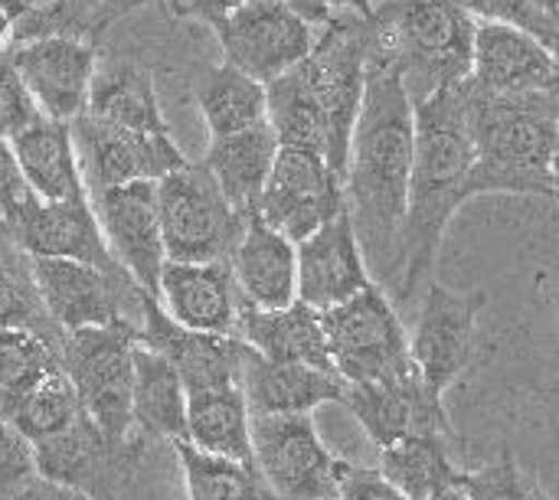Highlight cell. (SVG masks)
Instances as JSON below:
<instances>
[{
	"instance_id": "obj_28",
	"label": "cell",
	"mask_w": 559,
	"mask_h": 500,
	"mask_svg": "<svg viewBox=\"0 0 559 500\" xmlns=\"http://www.w3.org/2000/svg\"><path fill=\"white\" fill-rule=\"evenodd\" d=\"M278 147L282 144H278L269 121H262L255 128H246V131H236V134L210 138L203 164L210 167V174L223 187L226 200L242 216L259 213V203H262L269 174L275 167Z\"/></svg>"
},
{
	"instance_id": "obj_25",
	"label": "cell",
	"mask_w": 559,
	"mask_h": 500,
	"mask_svg": "<svg viewBox=\"0 0 559 500\" xmlns=\"http://www.w3.org/2000/svg\"><path fill=\"white\" fill-rule=\"evenodd\" d=\"M242 393L252 416H298L328 403H344L347 383L308 364H282L249 347L242 367Z\"/></svg>"
},
{
	"instance_id": "obj_3",
	"label": "cell",
	"mask_w": 559,
	"mask_h": 500,
	"mask_svg": "<svg viewBox=\"0 0 559 500\" xmlns=\"http://www.w3.org/2000/svg\"><path fill=\"white\" fill-rule=\"evenodd\" d=\"M468 124L475 138L472 197L518 193L554 197V157L559 138V98L547 92L491 95L465 82Z\"/></svg>"
},
{
	"instance_id": "obj_39",
	"label": "cell",
	"mask_w": 559,
	"mask_h": 500,
	"mask_svg": "<svg viewBox=\"0 0 559 500\" xmlns=\"http://www.w3.org/2000/svg\"><path fill=\"white\" fill-rule=\"evenodd\" d=\"M79 416H82L79 393H75L72 380L66 377V370H56L39 386H33L26 393V400L13 409L10 422L36 445V442H46V439L66 432Z\"/></svg>"
},
{
	"instance_id": "obj_24",
	"label": "cell",
	"mask_w": 559,
	"mask_h": 500,
	"mask_svg": "<svg viewBox=\"0 0 559 500\" xmlns=\"http://www.w3.org/2000/svg\"><path fill=\"white\" fill-rule=\"evenodd\" d=\"M242 301L255 308H288L298 301V246L259 213L246 219L242 239L229 255Z\"/></svg>"
},
{
	"instance_id": "obj_14",
	"label": "cell",
	"mask_w": 559,
	"mask_h": 500,
	"mask_svg": "<svg viewBox=\"0 0 559 500\" xmlns=\"http://www.w3.org/2000/svg\"><path fill=\"white\" fill-rule=\"evenodd\" d=\"M485 308V291H449L432 282L409 337L413 364L426 390L442 400L445 390L462 377L478 347V314Z\"/></svg>"
},
{
	"instance_id": "obj_19",
	"label": "cell",
	"mask_w": 559,
	"mask_h": 500,
	"mask_svg": "<svg viewBox=\"0 0 559 500\" xmlns=\"http://www.w3.org/2000/svg\"><path fill=\"white\" fill-rule=\"evenodd\" d=\"M370 285L367 255L347 210L298 242V298L305 305L331 311Z\"/></svg>"
},
{
	"instance_id": "obj_41",
	"label": "cell",
	"mask_w": 559,
	"mask_h": 500,
	"mask_svg": "<svg viewBox=\"0 0 559 500\" xmlns=\"http://www.w3.org/2000/svg\"><path fill=\"white\" fill-rule=\"evenodd\" d=\"M39 118H46V115L39 111L26 82L20 79V72L13 69V62L3 52L0 56V138L10 141L20 131H26L29 124H36Z\"/></svg>"
},
{
	"instance_id": "obj_5",
	"label": "cell",
	"mask_w": 559,
	"mask_h": 500,
	"mask_svg": "<svg viewBox=\"0 0 559 500\" xmlns=\"http://www.w3.org/2000/svg\"><path fill=\"white\" fill-rule=\"evenodd\" d=\"M328 121V164L347 177L350 138L360 118L370 69V16L341 10L318 26L311 52L295 66Z\"/></svg>"
},
{
	"instance_id": "obj_31",
	"label": "cell",
	"mask_w": 559,
	"mask_h": 500,
	"mask_svg": "<svg viewBox=\"0 0 559 500\" xmlns=\"http://www.w3.org/2000/svg\"><path fill=\"white\" fill-rule=\"evenodd\" d=\"M141 0H0L13 20V43L39 36H72L95 43L121 13Z\"/></svg>"
},
{
	"instance_id": "obj_45",
	"label": "cell",
	"mask_w": 559,
	"mask_h": 500,
	"mask_svg": "<svg viewBox=\"0 0 559 500\" xmlns=\"http://www.w3.org/2000/svg\"><path fill=\"white\" fill-rule=\"evenodd\" d=\"M334 500H409L400 488H393L377 468H364V465H344L341 472V485H337V498Z\"/></svg>"
},
{
	"instance_id": "obj_48",
	"label": "cell",
	"mask_w": 559,
	"mask_h": 500,
	"mask_svg": "<svg viewBox=\"0 0 559 500\" xmlns=\"http://www.w3.org/2000/svg\"><path fill=\"white\" fill-rule=\"evenodd\" d=\"M0 500H85L79 491L66 488V485H56L43 475H33L29 481H23L20 488L0 495Z\"/></svg>"
},
{
	"instance_id": "obj_6",
	"label": "cell",
	"mask_w": 559,
	"mask_h": 500,
	"mask_svg": "<svg viewBox=\"0 0 559 500\" xmlns=\"http://www.w3.org/2000/svg\"><path fill=\"white\" fill-rule=\"evenodd\" d=\"M141 328L134 324H105L62 334L59 364L72 380L82 413L102 429L115 445L141 436L134 429L131 390H134V347Z\"/></svg>"
},
{
	"instance_id": "obj_26",
	"label": "cell",
	"mask_w": 559,
	"mask_h": 500,
	"mask_svg": "<svg viewBox=\"0 0 559 500\" xmlns=\"http://www.w3.org/2000/svg\"><path fill=\"white\" fill-rule=\"evenodd\" d=\"M236 334L262 357L282 360V364H308L318 370H334L328 334H324V314L301 298L288 308H255L249 301H239V328ZM341 377V373H337Z\"/></svg>"
},
{
	"instance_id": "obj_38",
	"label": "cell",
	"mask_w": 559,
	"mask_h": 500,
	"mask_svg": "<svg viewBox=\"0 0 559 500\" xmlns=\"http://www.w3.org/2000/svg\"><path fill=\"white\" fill-rule=\"evenodd\" d=\"M56 370L62 364L52 341L33 331H0V416L10 419L26 393Z\"/></svg>"
},
{
	"instance_id": "obj_15",
	"label": "cell",
	"mask_w": 559,
	"mask_h": 500,
	"mask_svg": "<svg viewBox=\"0 0 559 500\" xmlns=\"http://www.w3.org/2000/svg\"><path fill=\"white\" fill-rule=\"evenodd\" d=\"M72 138L82 164L85 187L92 193L124 187L138 180H160L187 164L180 147L167 134H138L82 111L72 121Z\"/></svg>"
},
{
	"instance_id": "obj_17",
	"label": "cell",
	"mask_w": 559,
	"mask_h": 500,
	"mask_svg": "<svg viewBox=\"0 0 559 500\" xmlns=\"http://www.w3.org/2000/svg\"><path fill=\"white\" fill-rule=\"evenodd\" d=\"M92 206L115 262L147 295L157 298L160 272L167 265L160 210H157V180H138V183L98 190L92 193Z\"/></svg>"
},
{
	"instance_id": "obj_27",
	"label": "cell",
	"mask_w": 559,
	"mask_h": 500,
	"mask_svg": "<svg viewBox=\"0 0 559 500\" xmlns=\"http://www.w3.org/2000/svg\"><path fill=\"white\" fill-rule=\"evenodd\" d=\"M10 147H13L23 180L36 200L62 203V200L88 197L69 121L39 118L36 124H29L16 138H10Z\"/></svg>"
},
{
	"instance_id": "obj_36",
	"label": "cell",
	"mask_w": 559,
	"mask_h": 500,
	"mask_svg": "<svg viewBox=\"0 0 559 500\" xmlns=\"http://www.w3.org/2000/svg\"><path fill=\"white\" fill-rule=\"evenodd\" d=\"M170 449L183 472L187 500H269L272 495L255 465L210 455L190 442H174Z\"/></svg>"
},
{
	"instance_id": "obj_37",
	"label": "cell",
	"mask_w": 559,
	"mask_h": 500,
	"mask_svg": "<svg viewBox=\"0 0 559 500\" xmlns=\"http://www.w3.org/2000/svg\"><path fill=\"white\" fill-rule=\"evenodd\" d=\"M265 95H269V124L282 147H308L321 154L328 151L324 111L298 69L269 82Z\"/></svg>"
},
{
	"instance_id": "obj_46",
	"label": "cell",
	"mask_w": 559,
	"mask_h": 500,
	"mask_svg": "<svg viewBox=\"0 0 559 500\" xmlns=\"http://www.w3.org/2000/svg\"><path fill=\"white\" fill-rule=\"evenodd\" d=\"M288 7H292L298 16H305L311 26H321L324 20H331V16L341 13V10H354V13L370 16L377 3H373V0H288Z\"/></svg>"
},
{
	"instance_id": "obj_54",
	"label": "cell",
	"mask_w": 559,
	"mask_h": 500,
	"mask_svg": "<svg viewBox=\"0 0 559 500\" xmlns=\"http://www.w3.org/2000/svg\"><path fill=\"white\" fill-rule=\"evenodd\" d=\"M269 500H275V495H272V498H269Z\"/></svg>"
},
{
	"instance_id": "obj_18",
	"label": "cell",
	"mask_w": 559,
	"mask_h": 500,
	"mask_svg": "<svg viewBox=\"0 0 559 500\" xmlns=\"http://www.w3.org/2000/svg\"><path fill=\"white\" fill-rule=\"evenodd\" d=\"M141 344L164 354L177 367L187 393L213 386H242L249 344L236 334H200L180 328L154 295H147L141 305Z\"/></svg>"
},
{
	"instance_id": "obj_53",
	"label": "cell",
	"mask_w": 559,
	"mask_h": 500,
	"mask_svg": "<svg viewBox=\"0 0 559 500\" xmlns=\"http://www.w3.org/2000/svg\"><path fill=\"white\" fill-rule=\"evenodd\" d=\"M554 52H557V56H559V43H557V46H554Z\"/></svg>"
},
{
	"instance_id": "obj_13",
	"label": "cell",
	"mask_w": 559,
	"mask_h": 500,
	"mask_svg": "<svg viewBox=\"0 0 559 500\" xmlns=\"http://www.w3.org/2000/svg\"><path fill=\"white\" fill-rule=\"evenodd\" d=\"M347 210L344 177L328 164L321 151L278 147L269 174L259 216L285 233L295 246Z\"/></svg>"
},
{
	"instance_id": "obj_30",
	"label": "cell",
	"mask_w": 559,
	"mask_h": 500,
	"mask_svg": "<svg viewBox=\"0 0 559 500\" xmlns=\"http://www.w3.org/2000/svg\"><path fill=\"white\" fill-rule=\"evenodd\" d=\"M187 442L210 455L255 465L252 413L242 386H213L187 393Z\"/></svg>"
},
{
	"instance_id": "obj_8",
	"label": "cell",
	"mask_w": 559,
	"mask_h": 500,
	"mask_svg": "<svg viewBox=\"0 0 559 500\" xmlns=\"http://www.w3.org/2000/svg\"><path fill=\"white\" fill-rule=\"evenodd\" d=\"M321 314L334 370L347 386L386 383L416 373L409 334L396 314L393 298H386L380 285H370L347 305Z\"/></svg>"
},
{
	"instance_id": "obj_4",
	"label": "cell",
	"mask_w": 559,
	"mask_h": 500,
	"mask_svg": "<svg viewBox=\"0 0 559 500\" xmlns=\"http://www.w3.org/2000/svg\"><path fill=\"white\" fill-rule=\"evenodd\" d=\"M475 36L462 0H380L370 13V59L393 62L413 102L472 79Z\"/></svg>"
},
{
	"instance_id": "obj_42",
	"label": "cell",
	"mask_w": 559,
	"mask_h": 500,
	"mask_svg": "<svg viewBox=\"0 0 559 500\" xmlns=\"http://www.w3.org/2000/svg\"><path fill=\"white\" fill-rule=\"evenodd\" d=\"M468 7V13L478 23H504V26H518L531 36H537L544 43L547 36V23L540 13L537 0H462Z\"/></svg>"
},
{
	"instance_id": "obj_32",
	"label": "cell",
	"mask_w": 559,
	"mask_h": 500,
	"mask_svg": "<svg viewBox=\"0 0 559 500\" xmlns=\"http://www.w3.org/2000/svg\"><path fill=\"white\" fill-rule=\"evenodd\" d=\"M92 118L108 121L124 131L138 134H167V121L157 105L154 79L147 69L134 62H121L111 69L95 72L92 92H88V108Z\"/></svg>"
},
{
	"instance_id": "obj_23",
	"label": "cell",
	"mask_w": 559,
	"mask_h": 500,
	"mask_svg": "<svg viewBox=\"0 0 559 500\" xmlns=\"http://www.w3.org/2000/svg\"><path fill=\"white\" fill-rule=\"evenodd\" d=\"M157 301L187 331L233 337L239 328L242 295L229 262H167L160 272Z\"/></svg>"
},
{
	"instance_id": "obj_33",
	"label": "cell",
	"mask_w": 559,
	"mask_h": 500,
	"mask_svg": "<svg viewBox=\"0 0 559 500\" xmlns=\"http://www.w3.org/2000/svg\"><path fill=\"white\" fill-rule=\"evenodd\" d=\"M449 442L452 436H439V432L400 439L380 449L377 472L409 500H429L452 485H462L465 478V472L452 462Z\"/></svg>"
},
{
	"instance_id": "obj_43",
	"label": "cell",
	"mask_w": 559,
	"mask_h": 500,
	"mask_svg": "<svg viewBox=\"0 0 559 500\" xmlns=\"http://www.w3.org/2000/svg\"><path fill=\"white\" fill-rule=\"evenodd\" d=\"M33 475H39L33 442L10 419L0 416V495L20 488Z\"/></svg>"
},
{
	"instance_id": "obj_11",
	"label": "cell",
	"mask_w": 559,
	"mask_h": 500,
	"mask_svg": "<svg viewBox=\"0 0 559 500\" xmlns=\"http://www.w3.org/2000/svg\"><path fill=\"white\" fill-rule=\"evenodd\" d=\"M144 436H134L124 445H115L102 436V429L82 413L66 432L36 442V472L56 485L79 491L85 500H118L134 481L144 455Z\"/></svg>"
},
{
	"instance_id": "obj_7",
	"label": "cell",
	"mask_w": 559,
	"mask_h": 500,
	"mask_svg": "<svg viewBox=\"0 0 559 500\" xmlns=\"http://www.w3.org/2000/svg\"><path fill=\"white\" fill-rule=\"evenodd\" d=\"M157 210L167 262H229L249 219L226 200L203 160H187L157 180Z\"/></svg>"
},
{
	"instance_id": "obj_49",
	"label": "cell",
	"mask_w": 559,
	"mask_h": 500,
	"mask_svg": "<svg viewBox=\"0 0 559 500\" xmlns=\"http://www.w3.org/2000/svg\"><path fill=\"white\" fill-rule=\"evenodd\" d=\"M540 3V13H544V23H547V36H544V46H557L559 43V0H537Z\"/></svg>"
},
{
	"instance_id": "obj_22",
	"label": "cell",
	"mask_w": 559,
	"mask_h": 500,
	"mask_svg": "<svg viewBox=\"0 0 559 500\" xmlns=\"http://www.w3.org/2000/svg\"><path fill=\"white\" fill-rule=\"evenodd\" d=\"M13 233L33 259H75L108 272L121 269L105 242L92 197L62 200V203H46L33 197L23 206Z\"/></svg>"
},
{
	"instance_id": "obj_2",
	"label": "cell",
	"mask_w": 559,
	"mask_h": 500,
	"mask_svg": "<svg viewBox=\"0 0 559 500\" xmlns=\"http://www.w3.org/2000/svg\"><path fill=\"white\" fill-rule=\"evenodd\" d=\"M416 154L409 177L406 223L396 246L393 305H406L436 265V252L459 206L472 200L475 138L468 124L465 82L413 102Z\"/></svg>"
},
{
	"instance_id": "obj_10",
	"label": "cell",
	"mask_w": 559,
	"mask_h": 500,
	"mask_svg": "<svg viewBox=\"0 0 559 500\" xmlns=\"http://www.w3.org/2000/svg\"><path fill=\"white\" fill-rule=\"evenodd\" d=\"M33 275L46 314L62 334L105 324L141 328L147 291L124 269L108 272L75 259H33Z\"/></svg>"
},
{
	"instance_id": "obj_51",
	"label": "cell",
	"mask_w": 559,
	"mask_h": 500,
	"mask_svg": "<svg viewBox=\"0 0 559 500\" xmlns=\"http://www.w3.org/2000/svg\"><path fill=\"white\" fill-rule=\"evenodd\" d=\"M429 500H472V498H468L465 485H452V488H445V491L432 495V498H429Z\"/></svg>"
},
{
	"instance_id": "obj_16",
	"label": "cell",
	"mask_w": 559,
	"mask_h": 500,
	"mask_svg": "<svg viewBox=\"0 0 559 500\" xmlns=\"http://www.w3.org/2000/svg\"><path fill=\"white\" fill-rule=\"evenodd\" d=\"M7 59L46 118L72 124L88 108V92L98 72L95 43L72 36H39L10 43Z\"/></svg>"
},
{
	"instance_id": "obj_34",
	"label": "cell",
	"mask_w": 559,
	"mask_h": 500,
	"mask_svg": "<svg viewBox=\"0 0 559 500\" xmlns=\"http://www.w3.org/2000/svg\"><path fill=\"white\" fill-rule=\"evenodd\" d=\"M193 95H197L200 115L210 128V138L236 134V131L269 121L265 85L259 79L246 75L242 69H236L233 62L206 69L200 75Z\"/></svg>"
},
{
	"instance_id": "obj_35",
	"label": "cell",
	"mask_w": 559,
	"mask_h": 500,
	"mask_svg": "<svg viewBox=\"0 0 559 500\" xmlns=\"http://www.w3.org/2000/svg\"><path fill=\"white\" fill-rule=\"evenodd\" d=\"M0 331H33L56 347L62 344V331L52 324L39 298L33 255L20 246L10 226H0Z\"/></svg>"
},
{
	"instance_id": "obj_20",
	"label": "cell",
	"mask_w": 559,
	"mask_h": 500,
	"mask_svg": "<svg viewBox=\"0 0 559 500\" xmlns=\"http://www.w3.org/2000/svg\"><path fill=\"white\" fill-rule=\"evenodd\" d=\"M341 406L354 413V419L364 426V432L370 436L377 449H386L400 439L426 436V432L452 436V422L442 409V400H436L426 390L419 370L403 380L347 386Z\"/></svg>"
},
{
	"instance_id": "obj_21",
	"label": "cell",
	"mask_w": 559,
	"mask_h": 500,
	"mask_svg": "<svg viewBox=\"0 0 559 500\" xmlns=\"http://www.w3.org/2000/svg\"><path fill=\"white\" fill-rule=\"evenodd\" d=\"M472 82L491 95L547 92L559 98V56L518 26L478 23Z\"/></svg>"
},
{
	"instance_id": "obj_9",
	"label": "cell",
	"mask_w": 559,
	"mask_h": 500,
	"mask_svg": "<svg viewBox=\"0 0 559 500\" xmlns=\"http://www.w3.org/2000/svg\"><path fill=\"white\" fill-rule=\"evenodd\" d=\"M252 455L275 500H334L347 465L318 436L314 413L252 416Z\"/></svg>"
},
{
	"instance_id": "obj_55",
	"label": "cell",
	"mask_w": 559,
	"mask_h": 500,
	"mask_svg": "<svg viewBox=\"0 0 559 500\" xmlns=\"http://www.w3.org/2000/svg\"><path fill=\"white\" fill-rule=\"evenodd\" d=\"M269 498H272V495H269Z\"/></svg>"
},
{
	"instance_id": "obj_29",
	"label": "cell",
	"mask_w": 559,
	"mask_h": 500,
	"mask_svg": "<svg viewBox=\"0 0 559 500\" xmlns=\"http://www.w3.org/2000/svg\"><path fill=\"white\" fill-rule=\"evenodd\" d=\"M134 429L144 439L187 442V386L177 367L138 341L134 347V390H131Z\"/></svg>"
},
{
	"instance_id": "obj_47",
	"label": "cell",
	"mask_w": 559,
	"mask_h": 500,
	"mask_svg": "<svg viewBox=\"0 0 559 500\" xmlns=\"http://www.w3.org/2000/svg\"><path fill=\"white\" fill-rule=\"evenodd\" d=\"M246 0H170V7H174V13L177 16H187V20H203V23H210L213 29L236 10V7H242Z\"/></svg>"
},
{
	"instance_id": "obj_12",
	"label": "cell",
	"mask_w": 559,
	"mask_h": 500,
	"mask_svg": "<svg viewBox=\"0 0 559 500\" xmlns=\"http://www.w3.org/2000/svg\"><path fill=\"white\" fill-rule=\"evenodd\" d=\"M216 36L226 62L269 85L311 52L318 26L298 16L288 0H246L216 26Z\"/></svg>"
},
{
	"instance_id": "obj_50",
	"label": "cell",
	"mask_w": 559,
	"mask_h": 500,
	"mask_svg": "<svg viewBox=\"0 0 559 500\" xmlns=\"http://www.w3.org/2000/svg\"><path fill=\"white\" fill-rule=\"evenodd\" d=\"M10 39H13V20H10L7 10L0 7V56L10 49Z\"/></svg>"
},
{
	"instance_id": "obj_44",
	"label": "cell",
	"mask_w": 559,
	"mask_h": 500,
	"mask_svg": "<svg viewBox=\"0 0 559 500\" xmlns=\"http://www.w3.org/2000/svg\"><path fill=\"white\" fill-rule=\"evenodd\" d=\"M33 200V190L23 180V170L16 164V154L10 141L0 138V226H16L23 206Z\"/></svg>"
},
{
	"instance_id": "obj_40",
	"label": "cell",
	"mask_w": 559,
	"mask_h": 500,
	"mask_svg": "<svg viewBox=\"0 0 559 500\" xmlns=\"http://www.w3.org/2000/svg\"><path fill=\"white\" fill-rule=\"evenodd\" d=\"M462 485L472 500H550L527 472H521L508 459L491 462L478 472H465Z\"/></svg>"
},
{
	"instance_id": "obj_52",
	"label": "cell",
	"mask_w": 559,
	"mask_h": 500,
	"mask_svg": "<svg viewBox=\"0 0 559 500\" xmlns=\"http://www.w3.org/2000/svg\"><path fill=\"white\" fill-rule=\"evenodd\" d=\"M554 180H557V200H559V138H557V157H554Z\"/></svg>"
},
{
	"instance_id": "obj_1",
	"label": "cell",
	"mask_w": 559,
	"mask_h": 500,
	"mask_svg": "<svg viewBox=\"0 0 559 500\" xmlns=\"http://www.w3.org/2000/svg\"><path fill=\"white\" fill-rule=\"evenodd\" d=\"M416 154V108L393 62L370 59L360 118L350 138L344 177L347 213L364 255L390 285L406 223Z\"/></svg>"
}]
</instances>
